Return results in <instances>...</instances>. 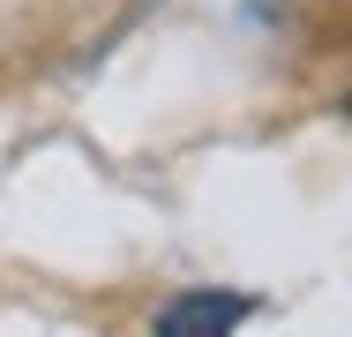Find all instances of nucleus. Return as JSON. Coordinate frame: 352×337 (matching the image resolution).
Returning a JSON list of instances; mask_svg holds the SVG:
<instances>
[{"label": "nucleus", "mask_w": 352, "mask_h": 337, "mask_svg": "<svg viewBox=\"0 0 352 337\" xmlns=\"http://www.w3.org/2000/svg\"><path fill=\"white\" fill-rule=\"evenodd\" d=\"M248 307H255L248 292H180L157 315V337H232Z\"/></svg>", "instance_id": "obj_1"}]
</instances>
